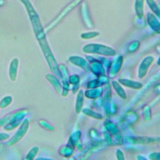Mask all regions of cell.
Returning <instances> with one entry per match:
<instances>
[{
  "label": "cell",
  "instance_id": "cell-1",
  "mask_svg": "<svg viewBox=\"0 0 160 160\" xmlns=\"http://www.w3.org/2000/svg\"><path fill=\"white\" fill-rule=\"evenodd\" d=\"M29 120L28 118H24L21 125L18 127V129H17L16 132L10 139L7 141V142H6V145L8 147H11L19 142L28 132L29 128Z\"/></svg>",
  "mask_w": 160,
  "mask_h": 160
},
{
  "label": "cell",
  "instance_id": "cell-3",
  "mask_svg": "<svg viewBox=\"0 0 160 160\" xmlns=\"http://www.w3.org/2000/svg\"><path fill=\"white\" fill-rule=\"evenodd\" d=\"M18 61L17 59H13L11 62L9 69V76L11 81H14L16 79L17 72H18Z\"/></svg>",
  "mask_w": 160,
  "mask_h": 160
},
{
  "label": "cell",
  "instance_id": "cell-10",
  "mask_svg": "<svg viewBox=\"0 0 160 160\" xmlns=\"http://www.w3.org/2000/svg\"><path fill=\"white\" fill-rule=\"evenodd\" d=\"M35 160H54L52 159L51 158H44V157H39L37 158L36 159H35Z\"/></svg>",
  "mask_w": 160,
  "mask_h": 160
},
{
  "label": "cell",
  "instance_id": "cell-7",
  "mask_svg": "<svg viewBox=\"0 0 160 160\" xmlns=\"http://www.w3.org/2000/svg\"><path fill=\"white\" fill-rule=\"evenodd\" d=\"M38 124L41 127L46 129L47 131H52L54 130V128L50 123H49L48 121H46V120L40 119L38 121Z\"/></svg>",
  "mask_w": 160,
  "mask_h": 160
},
{
  "label": "cell",
  "instance_id": "cell-5",
  "mask_svg": "<svg viewBox=\"0 0 160 160\" xmlns=\"http://www.w3.org/2000/svg\"><path fill=\"white\" fill-rule=\"evenodd\" d=\"M39 152V148L38 146L32 147L27 153L23 160H34L38 152Z\"/></svg>",
  "mask_w": 160,
  "mask_h": 160
},
{
  "label": "cell",
  "instance_id": "cell-11",
  "mask_svg": "<svg viewBox=\"0 0 160 160\" xmlns=\"http://www.w3.org/2000/svg\"><path fill=\"white\" fill-rule=\"evenodd\" d=\"M0 148H1V146H0Z\"/></svg>",
  "mask_w": 160,
  "mask_h": 160
},
{
  "label": "cell",
  "instance_id": "cell-4",
  "mask_svg": "<svg viewBox=\"0 0 160 160\" xmlns=\"http://www.w3.org/2000/svg\"><path fill=\"white\" fill-rule=\"evenodd\" d=\"M24 118H19V119H17L16 120H14V121L10 122V123H8L6 125H5L4 126V129L5 131H12L14 129H16V128L19 127L21 124L22 123L23 119Z\"/></svg>",
  "mask_w": 160,
  "mask_h": 160
},
{
  "label": "cell",
  "instance_id": "cell-2",
  "mask_svg": "<svg viewBox=\"0 0 160 160\" xmlns=\"http://www.w3.org/2000/svg\"><path fill=\"white\" fill-rule=\"evenodd\" d=\"M28 111L26 109L18 110L16 112H12L11 114H7L4 117L0 118V128L4 126L8 123H10L14 120L19 118H24L25 116L27 114Z\"/></svg>",
  "mask_w": 160,
  "mask_h": 160
},
{
  "label": "cell",
  "instance_id": "cell-9",
  "mask_svg": "<svg viewBox=\"0 0 160 160\" xmlns=\"http://www.w3.org/2000/svg\"><path fill=\"white\" fill-rule=\"evenodd\" d=\"M10 138V135L6 132H0V142L8 140Z\"/></svg>",
  "mask_w": 160,
  "mask_h": 160
},
{
  "label": "cell",
  "instance_id": "cell-6",
  "mask_svg": "<svg viewBox=\"0 0 160 160\" xmlns=\"http://www.w3.org/2000/svg\"><path fill=\"white\" fill-rule=\"evenodd\" d=\"M12 101V97L11 96H6L1 99L0 101V108L4 109L9 106Z\"/></svg>",
  "mask_w": 160,
  "mask_h": 160
},
{
  "label": "cell",
  "instance_id": "cell-8",
  "mask_svg": "<svg viewBox=\"0 0 160 160\" xmlns=\"http://www.w3.org/2000/svg\"><path fill=\"white\" fill-rule=\"evenodd\" d=\"M46 79H48V81H49V82H51L52 84V86L56 89V90L58 92H59V86L58 85V83L57 81H55L56 79L54 78V77L50 75V74H48L46 76Z\"/></svg>",
  "mask_w": 160,
  "mask_h": 160
}]
</instances>
